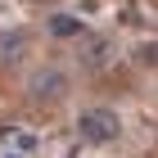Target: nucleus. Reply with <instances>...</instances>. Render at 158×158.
<instances>
[{"label":"nucleus","instance_id":"1","mask_svg":"<svg viewBox=\"0 0 158 158\" xmlns=\"http://www.w3.org/2000/svg\"><path fill=\"white\" fill-rule=\"evenodd\" d=\"M77 131H81L86 145H113V140L122 135V118L113 109H81Z\"/></svg>","mask_w":158,"mask_h":158},{"label":"nucleus","instance_id":"2","mask_svg":"<svg viewBox=\"0 0 158 158\" xmlns=\"http://www.w3.org/2000/svg\"><path fill=\"white\" fill-rule=\"evenodd\" d=\"M68 90H73V81H68V73L54 68V63H45V68H36V73L27 77V95L36 99V104H59Z\"/></svg>","mask_w":158,"mask_h":158},{"label":"nucleus","instance_id":"3","mask_svg":"<svg viewBox=\"0 0 158 158\" xmlns=\"http://www.w3.org/2000/svg\"><path fill=\"white\" fill-rule=\"evenodd\" d=\"M27 54H32V36H27L23 27H14V32H0V68H18Z\"/></svg>","mask_w":158,"mask_h":158},{"label":"nucleus","instance_id":"4","mask_svg":"<svg viewBox=\"0 0 158 158\" xmlns=\"http://www.w3.org/2000/svg\"><path fill=\"white\" fill-rule=\"evenodd\" d=\"M109 59H113V41H109V36H90V41H86V50H81V63L90 68V73L109 68Z\"/></svg>","mask_w":158,"mask_h":158},{"label":"nucleus","instance_id":"5","mask_svg":"<svg viewBox=\"0 0 158 158\" xmlns=\"http://www.w3.org/2000/svg\"><path fill=\"white\" fill-rule=\"evenodd\" d=\"M45 27H50V36H59V41H68V36H81V32H86L77 14H54V18H50Z\"/></svg>","mask_w":158,"mask_h":158},{"label":"nucleus","instance_id":"6","mask_svg":"<svg viewBox=\"0 0 158 158\" xmlns=\"http://www.w3.org/2000/svg\"><path fill=\"white\" fill-rule=\"evenodd\" d=\"M135 63H140V68H158V41L135 45Z\"/></svg>","mask_w":158,"mask_h":158}]
</instances>
